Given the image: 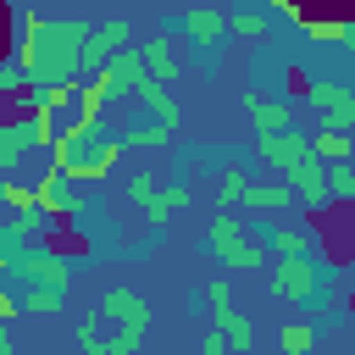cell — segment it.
Here are the masks:
<instances>
[{
    "mask_svg": "<svg viewBox=\"0 0 355 355\" xmlns=\"http://www.w3.org/2000/svg\"><path fill=\"white\" fill-rule=\"evenodd\" d=\"M89 22L83 17H39L33 39L22 50H11V67L28 78V89H55V83H78L83 72V44H89Z\"/></svg>",
    "mask_w": 355,
    "mask_h": 355,
    "instance_id": "6da1fadb",
    "label": "cell"
},
{
    "mask_svg": "<svg viewBox=\"0 0 355 355\" xmlns=\"http://www.w3.org/2000/svg\"><path fill=\"white\" fill-rule=\"evenodd\" d=\"M122 133H111L105 122L100 128H89V122H72L55 144H50V166L55 172H67L72 183L78 178H111V166L122 161Z\"/></svg>",
    "mask_w": 355,
    "mask_h": 355,
    "instance_id": "7a4b0ae2",
    "label": "cell"
},
{
    "mask_svg": "<svg viewBox=\"0 0 355 355\" xmlns=\"http://www.w3.org/2000/svg\"><path fill=\"white\" fill-rule=\"evenodd\" d=\"M205 250H211L222 266H261V261H266V239H255L233 211H216V216H211Z\"/></svg>",
    "mask_w": 355,
    "mask_h": 355,
    "instance_id": "3957f363",
    "label": "cell"
},
{
    "mask_svg": "<svg viewBox=\"0 0 355 355\" xmlns=\"http://www.w3.org/2000/svg\"><path fill=\"white\" fill-rule=\"evenodd\" d=\"M327 283H333V266H322V261H277L272 266V294L294 300L305 311L327 300Z\"/></svg>",
    "mask_w": 355,
    "mask_h": 355,
    "instance_id": "277c9868",
    "label": "cell"
},
{
    "mask_svg": "<svg viewBox=\"0 0 355 355\" xmlns=\"http://www.w3.org/2000/svg\"><path fill=\"white\" fill-rule=\"evenodd\" d=\"M205 311H211L216 333L227 338V349H233V355H250V344H255V322H250L244 311H233V288H227V277H211V283H205Z\"/></svg>",
    "mask_w": 355,
    "mask_h": 355,
    "instance_id": "5b68a950",
    "label": "cell"
},
{
    "mask_svg": "<svg viewBox=\"0 0 355 355\" xmlns=\"http://www.w3.org/2000/svg\"><path fill=\"white\" fill-rule=\"evenodd\" d=\"M305 100L322 111L316 133H349V128H355V89H344V83H333V78H316V83L305 89Z\"/></svg>",
    "mask_w": 355,
    "mask_h": 355,
    "instance_id": "8992f818",
    "label": "cell"
},
{
    "mask_svg": "<svg viewBox=\"0 0 355 355\" xmlns=\"http://www.w3.org/2000/svg\"><path fill=\"white\" fill-rule=\"evenodd\" d=\"M100 316L116 322V333H128V338H139V344H144V333H150V300L133 294V288H122V283H111V288L100 294Z\"/></svg>",
    "mask_w": 355,
    "mask_h": 355,
    "instance_id": "52a82bcc",
    "label": "cell"
},
{
    "mask_svg": "<svg viewBox=\"0 0 355 355\" xmlns=\"http://www.w3.org/2000/svg\"><path fill=\"white\" fill-rule=\"evenodd\" d=\"M128 200L144 211V222H166L172 211H183L189 205V183H172V189H155L144 172H133L128 178Z\"/></svg>",
    "mask_w": 355,
    "mask_h": 355,
    "instance_id": "ba28073f",
    "label": "cell"
},
{
    "mask_svg": "<svg viewBox=\"0 0 355 355\" xmlns=\"http://www.w3.org/2000/svg\"><path fill=\"white\" fill-rule=\"evenodd\" d=\"M122 50H128V22H122V17L94 22V33H89V44H83V67H89V78H94V72H105Z\"/></svg>",
    "mask_w": 355,
    "mask_h": 355,
    "instance_id": "9c48e42d",
    "label": "cell"
},
{
    "mask_svg": "<svg viewBox=\"0 0 355 355\" xmlns=\"http://www.w3.org/2000/svg\"><path fill=\"white\" fill-rule=\"evenodd\" d=\"M255 155L272 161V166L288 178L300 161H311V133H300V128H294V133H261V139H255Z\"/></svg>",
    "mask_w": 355,
    "mask_h": 355,
    "instance_id": "30bf717a",
    "label": "cell"
},
{
    "mask_svg": "<svg viewBox=\"0 0 355 355\" xmlns=\"http://www.w3.org/2000/svg\"><path fill=\"white\" fill-rule=\"evenodd\" d=\"M22 277H28V288H67L72 283V255H61V250H33L22 266H17Z\"/></svg>",
    "mask_w": 355,
    "mask_h": 355,
    "instance_id": "8fae6325",
    "label": "cell"
},
{
    "mask_svg": "<svg viewBox=\"0 0 355 355\" xmlns=\"http://www.w3.org/2000/svg\"><path fill=\"white\" fill-rule=\"evenodd\" d=\"M244 111H250V122H255V139H261V133H294V105H288V100L244 94Z\"/></svg>",
    "mask_w": 355,
    "mask_h": 355,
    "instance_id": "7c38bea8",
    "label": "cell"
},
{
    "mask_svg": "<svg viewBox=\"0 0 355 355\" xmlns=\"http://www.w3.org/2000/svg\"><path fill=\"white\" fill-rule=\"evenodd\" d=\"M33 189H39V205L50 211V222H61V216H78V211H83V205H78L72 178H67V172H55V166H50V172H44Z\"/></svg>",
    "mask_w": 355,
    "mask_h": 355,
    "instance_id": "4fadbf2b",
    "label": "cell"
},
{
    "mask_svg": "<svg viewBox=\"0 0 355 355\" xmlns=\"http://www.w3.org/2000/svg\"><path fill=\"white\" fill-rule=\"evenodd\" d=\"M266 244L277 250V261H316V233H305V227L272 222L266 227Z\"/></svg>",
    "mask_w": 355,
    "mask_h": 355,
    "instance_id": "5bb4252c",
    "label": "cell"
},
{
    "mask_svg": "<svg viewBox=\"0 0 355 355\" xmlns=\"http://www.w3.org/2000/svg\"><path fill=\"white\" fill-rule=\"evenodd\" d=\"M178 28H183L194 44H216V39L227 33V11H211V6H189V11H178Z\"/></svg>",
    "mask_w": 355,
    "mask_h": 355,
    "instance_id": "9a60e30c",
    "label": "cell"
},
{
    "mask_svg": "<svg viewBox=\"0 0 355 355\" xmlns=\"http://www.w3.org/2000/svg\"><path fill=\"white\" fill-rule=\"evenodd\" d=\"M28 150H39V139H33V116H11V122L0 128V172H11Z\"/></svg>",
    "mask_w": 355,
    "mask_h": 355,
    "instance_id": "2e32d148",
    "label": "cell"
},
{
    "mask_svg": "<svg viewBox=\"0 0 355 355\" xmlns=\"http://www.w3.org/2000/svg\"><path fill=\"white\" fill-rule=\"evenodd\" d=\"M139 61H144V78H155L161 89L178 78V55H172V39H166V33L144 39V44H139Z\"/></svg>",
    "mask_w": 355,
    "mask_h": 355,
    "instance_id": "e0dca14e",
    "label": "cell"
},
{
    "mask_svg": "<svg viewBox=\"0 0 355 355\" xmlns=\"http://www.w3.org/2000/svg\"><path fill=\"white\" fill-rule=\"evenodd\" d=\"M244 205L283 216V211H288V205H300V200H294V189H288V183H250V189H244Z\"/></svg>",
    "mask_w": 355,
    "mask_h": 355,
    "instance_id": "ac0fdd59",
    "label": "cell"
},
{
    "mask_svg": "<svg viewBox=\"0 0 355 355\" xmlns=\"http://www.w3.org/2000/svg\"><path fill=\"white\" fill-rule=\"evenodd\" d=\"M122 144H128V150H166V144H172V128L150 116V122H133V128H122Z\"/></svg>",
    "mask_w": 355,
    "mask_h": 355,
    "instance_id": "d6986e66",
    "label": "cell"
},
{
    "mask_svg": "<svg viewBox=\"0 0 355 355\" xmlns=\"http://www.w3.org/2000/svg\"><path fill=\"white\" fill-rule=\"evenodd\" d=\"M311 155L322 166H344V161H355V144H349V133H311Z\"/></svg>",
    "mask_w": 355,
    "mask_h": 355,
    "instance_id": "ffe728a7",
    "label": "cell"
},
{
    "mask_svg": "<svg viewBox=\"0 0 355 355\" xmlns=\"http://www.w3.org/2000/svg\"><path fill=\"white\" fill-rule=\"evenodd\" d=\"M133 94H139V100H144V105L155 111V122H166V128L178 133V100H172V94H166V89L155 83V78H144V83H139Z\"/></svg>",
    "mask_w": 355,
    "mask_h": 355,
    "instance_id": "44dd1931",
    "label": "cell"
},
{
    "mask_svg": "<svg viewBox=\"0 0 355 355\" xmlns=\"http://www.w3.org/2000/svg\"><path fill=\"white\" fill-rule=\"evenodd\" d=\"M244 189H250V178H244V166H222V183H216V211H233V205H244Z\"/></svg>",
    "mask_w": 355,
    "mask_h": 355,
    "instance_id": "7402d4cb",
    "label": "cell"
},
{
    "mask_svg": "<svg viewBox=\"0 0 355 355\" xmlns=\"http://www.w3.org/2000/svg\"><path fill=\"white\" fill-rule=\"evenodd\" d=\"M100 322H105L100 311H89V316L78 322V349H83V355H111V338L100 333Z\"/></svg>",
    "mask_w": 355,
    "mask_h": 355,
    "instance_id": "603a6c76",
    "label": "cell"
},
{
    "mask_svg": "<svg viewBox=\"0 0 355 355\" xmlns=\"http://www.w3.org/2000/svg\"><path fill=\"white\" fill-rule=\"evenodd\" d=\"M67 300V288H28L22 294V316H55Z\"/></svg>",
    "mask_w": 355,
    "mask_h": 355,
    "instance_id": "cb8c5ba5",
    "label": "cell"
},
{
    "mask_svg": "<svg viewBox=\"0 0 355 355\" xmlns=\"http://www.w3.org/2000/svg\"><path fill=\"white\" fill-rule=\"evenodd\" d=\"M316 344V327H305V322H288V327H277V349L283 355H305Z\"/></svg>",
    "mask_w": 355,
    "mask_h": 355,
    "instance_id": "d4e9b609",
    "label": "cell"
},
{
    "mask_svg": "<svg viewBox=\"0 0 355 355\" xmlns=\"http://www.w3.org/2000/svg\"><path fill=\"white\" fill-rule=\"evenodd\" d=\"M327 189H333V200H338V205H355V161L327 166Z\"/></svg>",
    "mask_w": 355,
    "mask_h": 355,
    "instance_id": "484cf974",
    "label": "cell"
},
{
    "mask_svg": "<svg viewBox=\"0 0 355 355\" xmlns=\"http://www.w3.org/2000/svg\"><path fill=\"white\" fill-rule=\"evenodd\" d=\"M227 33H239V39H261V33H266V17H261V11H227Z\"/></svg>",
    "mask_w": 355,
    "mask_h": 355,
    "instance_id": "4316f807",
    "label": "cell"
},
{
    "mask_svg": "<svg viewBox=\"0 0 355 355\" xmlns=\"http://www.w3.org/2000/svg\"><path fill=\"white\" fill-rule=\"evenodd\" d=\"M300 33H305V39H316V44H344V22H311V17H305V22H300Z\"/></svg>",
    "mask_w": 355,
    "mask_h": 355,
    "instance_id": "83f0119b",
    "label": "cell"
},
{
    "mask_svg": "<svg viewBox=\"0 0 355 355\" xmlns=\"http://www.w3.org/2000/svg\"><path fill=\"white\" fill-rule=\"evenodd\" d=\"M6 205H11L17 216L33 211V205H39V189H33V183H6Z\"/></svg>",
    "mask_w": 355,
    "mask_h": 355,
    "instance_id": "f1b7e54d",
    "label": "cell"
},
{
    "mask_svg": "<svg viewBox=\"0 0 355 355\" xmlns=\"http://www.w3.org/2000/svg\"><path fill=\"white\" fill-rule=\"evenodd\" d=\"M17 316H22V294H11V288H0V322L11 327Z\"/></svg>",
    "mask_w": 355,
    "mask_h": 355,
    "instance_id": "f546056e",
    "label": "cell"
},
{
    "mask_svg": "<svg viewBox=\"0 0 355 355\" xmlns=\"http://www.w3.org/2000/svg\"><path fill=\"white\" fill-rule=\"evenodd\" d=\"M200 355H233V349H227V338L211 327V333H205V344H200Z\"/></svg>",
    "mask_w": 355,
    "mask_h": 355,
    "instance_id": "4dcf8cb0",
    "label": "cell"
},
{
    "mask_svg": "<svg viewBox=\"0 0 355 355\" xmlns=\"http://www.w3.org/2000/svg\"><path fill=\"white\" fill-rule=\"evenodd\" d=\"M0 355H17V349H11V327H6V322H0Z\"/></svg>",
    "mask_w": 355,
    "mask_h": 355,
    "instance_id": "1f68e13d",
    "label": "cell"
},
{
    "mask_svg": "<svg viewBox=\"0 0 355 355\" xmlns=\"http://www.w3.org/2000/svg\"><path fill=\"white\" fill-rule=\"evenodd\" d=\"M344 50L355 55V22H344Z\"/></svg>",
    "mask_w": 355,
    "mask_h": 355,
    "instance_id": "d6a6232c",
    "label": "cell"
},
{
    "mask_svg": "<svg viewBox=\"0 0 355 355\" xmlns=\"http://www.w3.org/2000/svg\"><path fill=\"white\" fill-rule=\"evenodd\" d=\"M6 122H11V116H6V100H0V128H6Z\"/></svg>",
    "mask_w": 355,
    "mask_h": 355,
    "instance_id": "836d02e7",
    "label": "cell"
},
{
    "mask_svg": "<svg viewBox=\"0 0 355 355\" xmlns=\"http://www.w3.org/2000/svg\"><path fill=\"white\" fill-rule=\"evenodd\" d=\"M0 200H6V178H0Z\"/></svg>",
    "mask_w": 355,
    "mask_h": 355,
    "instance_id": "e575fe53",
    "label": "cell"
}]
</instances>
